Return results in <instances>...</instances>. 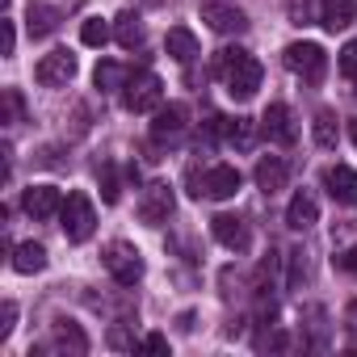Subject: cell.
<instances>
[{"label": "cell", "instance_id": "484cf974", "mask_svg": "<svg viewBox=\"0 0 357 357\" xmlns=\"http://www.w3.org/2000/svg\"><path fill=\"white\" fill-rule=\"evenodd\" d=\"M223 135H227L231 143L248 147V139H252V126H248V118H223Z\"/></svg>", "mask_w": 357, "mask_h": 357}, {"label": "cell", "instance_id": "7a4b0ae2", "mask_svg": "<svg viewBox=\"0 0 357 357\" xmlns=\"http://www.w3.org/2000/svg\"><path fill=\"white\" fill-rule=\"evenodd\" d=\"M59 227H63V236L72 240V244H84L89 236H93V227H97V211H93V202H89V194H68L63 198V211H59Z\"/></svg>", "mask_w": 357, "mask_h": 357}, {"label": "cell", "instance_id": "8992f818", "mask_svg": "<svg viewBox=\"0 0 357 357\" xmlns=\"http://www.w3.org/2000/svg\"><path fill=\"white\" fill-rule=\"evenodd\" d=\"M164 84H160V76L155 72H139V76H130L126 80V89H122V105L130 109V114H147V109H160V93Z\"/></svg>", "mask_w": 357, "mask_h": 357}, {"label": "cell", "instance_id": "4dcf8cb0", "mask_svg": "<svg viewBox=\"0 0 357 357\" xmlns=\"http://www.w3.org/2000/svg\"><path fill=\"white\" fill-rule=\"evenodd\" d=\"M0 319H5V324H0V336H9V332H13V319H17V303H5Z\"/></svg>", "mask_w": 357, "mask_h": 357}, {"label": "cell", "instance_id": "d590c367", "mask_svg": "<svg viewBox=\"0 0 357 357\" xmlns=\"http://www.w3.org/2000/svg\"><path fill=\"white\" fill-rule=\"evenodd\" d=\"M353 97H357V89H353Z\"/></svg>", "mask_w": 357, "mask_h": 357}, {"label": "cell", "instance_id": "9a60e30c", "mask_svg": "<svg viewBox=\"0 0 357 357\" xmlns=\"http://www.w3.org/2000/svg\"><path fill=\"white\" fill-rule=\"evenodd\" d=\"M257 190L261 194H278V190H286V176H290V168H286V160L282 155H265L261 164H257Z\"/></svg>", "mask_w": 357, "mask_h": 357}, {"label": "cell", "instance_id": "e0dca14e", "mask_svg": "<svg viewBox=\"0 0 357 357\" xmlns=\"http://www.w3.org/2000/svg\"><path fill=\"white\" fill-rule=\"evenodd\" d=\"M353 17H357V0H324L319 22L328 30H344V26H353Z\"/></svg>", "mask_w": 357, "mask_h": 357}, {"label": "cell", "instance_id": "ac0fdd59", "mask_svg": "<svg viewBox=\"0 0 357 357\" xmlns=\"http://www.w3.org/2000/svg\"><path fill=\"white\" fill-rule=\"evenodd\" d=\"M55 349H63V353H89V336L80 332V324H72V319H59L55 324Z\"/></svg>", "mask_w": 357, "mask_h": 357}, {"label": "cell", "instance_id": "603a6c76", "mask_svg": "<svg viewBox=\"0 0 357 357\" xmlns=\"http://www.w3.org/2000/svg\"><path fill=\"white\" fill-rule=\"evenodd\" d=\"M93 80H97V89L101 93H114V89H126V72L118 68V63H97V72H93Z\"/></svg>", "mask_w": 357, "mask_h": 357}, {"label": "cell", "instance_id": "ba28073f", "mask_svg": "<svg viewBox=\"0 0 357 357\" xmlns=\"http://www.w3.org/2000/svg\"><path fill=\"white\" fill-rule=\"evenodd\" d=\"M22 206H26L30 219L47 223V219H55V215L63 211V194H59V185H30V190L22 194Z\"/></svg>", "mask_w": 357, "mask_h": 357}, {"label": "cell", "instance_id": "5bb4252c", "mask_svg": "<svg viewBox=\"0 0 357 357\" xmlns=\"http://www.w3.org/2000/svg\"><path fill=\"white\" fill-rule=\"evenodd\" d=\"M211 231H215V240H219L223 248H231V252H244V248H248V227H244V219H236V215H215Z\"/></svg>", "mask_w": 357, "mask_h": 357}, {"label": "cell", "instance_id": "cb8c5ba5", "mask_svg": "<svg viewBox=\"0 0 357 357\" xmlns=\"http://www.w3.org/2000/svg\"><path fill=\"white\" fill-rule=\"evenodd\" d=\"M311 130H315V143L319 147H336V114L332 109H319L315 122H311Z\"/></svg>", "mask_w": 357, "mask_h": 357}, {"label": "cell", "instance_id": "1f68e13d", "mask_svg": "<svg viewBox=\"0 0 357 357\" xmlns=\"http://www.w3.org/2000/svg\"><path fill=\"white\" fill-rule=\"evenodd\" d=\"M143 349H147V353H168V340L151 332V336H143Z\"/></svg>", "mask_w": 357, "mask_h": 357}, {"label": "cell", "instance_id": "2e32d148", "mask_svg": "<svg viewBox=\"0 0 357 357\" xmlns=\"http://www.w3.org/2000/svg\"><path fill=\"white\" fill-rule=\"evenodd\" d=\"M315 219H319V202H315L307 190H303V194H294V198H290V206H286V227L307 231Z\"/></svg>", "mask_w": 357, "mask_h": 357}, {"label": "cell", "instance_id": "d4e9b609", "mask_svg": "<svg viewBox=\"0 0 357 357\" xmlns=\"http://www.w3.org/2000/svg\"><path fill=\"white\" fill-rule=\"evenodd\" d=\"M80 43H84V47H105V43H109V22L89 17V22L80 26Z\"/></svg>", "mask_w": 357, "mask_h": 357}, {"label": "cell", "instance_id": "4316f807", "mask_svg": "<svg viewBox=\"0 0 357 357\" xmlns=\"http://www.w3.org/2000/svg\"><path fill=\"white\" fill-rule=\"evenodd\" d=\"M118 172H114V164H105V172H101V198H105V206H114L118 202Z\"/></svg>", "mask_w": 357, "mask_h": 357}, {"label": "cell", "instance_id": "836d02e7", "mask_svg": "<svg viewBox=\"0 0 357 357\" xmlns=\"http://www.w3.org/2000/svg\"><path fill=\"white\" fill-rule=\"evenodd\" d=\"M349 328H353V332H357V303H353V307H349Z\"/></svg>", "mask_w": 357, "mask_h": 357}, {"label": "cell", "instance_id": "52a82bcc", "mask_svg": "<svg viewBox=\"0 0 357 357\" xmlns=\"http://www.w3.org/2000/svg\"><path fill=\"white\" fill-rule=\"evenodd\" d=\"M34 76H38V84H47V89H63V84L76 76V55H72V51H51V55L38 59Z\"/></svg>", "mask_w": 357, "mask_h": 357}, {"label": "cell", "instance_id": "30bf717a", "mask_svg": "<svg viewBox=\"0 0 357 357\" xmlns=\"http://www.w3.org/2000/svg\"><path fill=\"white\" fill-rule=\"evenodd\" d=\"M202 22H206L215 34H240V30L248 26L240 9H231V5H219V0H206V5H202Z\"/></svg>", "mask_w": 357, "mask_h": 357}, {"label": "cell", "instance_id": "277c9868", "mask_svg": "<svg viewBox=\"0 0 357 357\" xmlns=\"http://www.w3.org/2000/svg\"><path fill=\"white\" fill-rule=\"evenodd\" d=\"M101 261H105V269H109V278H114L118 286H135V282L143 278V257H139V248L126 244V240L105 244Z\"/></svg>", "mask_w": 357, "mask_h": 357}, {"label": "cell", "instance_id": "9c48e42d", "mask_svg": "<svg viewBox=\"0 0 357 357\" xmlns=\"http://www.w3.org/2000/svg\"><path fill=\"white\" fill-rule=\"evenodd\" d=\"M168 215H172V190H168L164 181L147 185L143 198H139V219H143L147 227H160V223H168Z\"/></svg>", "mask_w": 357, "mask_h": 357}, {"label": "cell", "instance_id": "7c38bea8", "mask_svg": "<svg viewBox=\"0 0 357 357\" xmlns=\"http://www.w3.org/2000/svg\"><path fill=\"white\" fill-rule=\"evenodd\" d=\"M324 185H328V194H332L336 202H344V206L357 202V172H353L349 164H332V168L324 172Z\"/></svg>", "mask_w": 357, "mask_h": 357}, {"label": "cell", "instance_id": "83f0119b", "mask_svg": "<svg viewBox=\"0 0 357 357\" xmlns=\"http://www.w3.org/2000/svg\"><path fill=\"white\" fill-rule=\"evenodd\" d=\"M340 72L357 80V38H353V43H344V51H340Z\"/></svg>", "mask_w": 357, "mask_h": 357}, {"label": "cell", "instance_id": "ffe728a7", "mask_svg": "<svg viewBox=\"0 0 357 357\" xmlns=\"http://www.w3.org/2000/svg\"><path fill=\"white\" fill-rule=\"evenodd\" d=\"M13 269L17 273H43L47 269V248L43 244H17V252H13Z\"/></svg>", "mask_w": 357, "mask_h": 357}, {"label": "cell", "instance_id": "d6a6232c", "mask_svg": "<svg viewBox=\"0 0 357 357\" xmlns=\"http://www.w3.org/2000/svg\"><path fill=\"white\" fill-rule=\"evenodd\" d=\"M336 265H340V269H357V248L340 252V257H336Z\"/></svg>", "mask_w": 357, "mask_h": 357}, {"label": "cell", "instance_id": "f546056e", "mask_svg": "<svg viewBox=\"0 0 357 357\" xmlns=\"http://www.w3.org/2000/svg\"><path fill=\"white\" fill-rule=\"evenodd\" d=\"M0 26H5V47H0V51H5V55H13V51H17V26H13V17H5Z\"/></svg>", "mask_w": 357, "mask_h": 357}, {"label": "cell", "instance_id": "e575fe53", "mask_svg": "<svg viewBox=\"0 0 357 357\" xmlns=\"http://www.w3.org/2000/svg\"><path fill=\"white\" fill-rule=\"evenodd\" d=\"M349 135H353V143H357V122H353V126H349Z\"/></svg>", "mask_w": 357, "mask_h": 357}, {"label": "cell", "instance_id": "8fae6325", "mask_svg": "<svg viewBox=\"0 0 357 357\" xmlns=\"http://www.w3.org/2000/svg\"><path fill=\"white\" fill-rule=\"evenodd\" d=\"M185 118H190V109L181 105V101H172V105H160L155 109V122H151V139H176L185 130Z\"/></svg>", "mask_w": 357, "mask_h": 357}, {"label": "cell", "instance_id": "4fadbf2b", "mask_svg": "<svg viewBox=\"0 0 357 357\" xmlns=\"http://www.w3.org/2000/svg\"><path fill=\"white\" fill-rule=\"evenodd\" d=\"M261 135H265L269 143H294V122H290V109H286L282 101H273V105L265 109V118H261Z\"/></svg>", "mask_w": 357, "mask_h": 357}, {"label": "cell", "instance_id": "7402d4cb", "mask_svg": "<svg viewBox=\"0 0 357 357\" xmlns=\"http://www.w3.org/2000/svg\"><path fill=\"white\" fill-rule=\"evenodd\" d=\"M30 38H47V34H55V26H59V13L55 9H47V5H30Z\"/></svg>", "mask_w": 357, "mask_h": 357}, {"label": "cell", "instance_id": "3957f363", "mask_svg": "<svg viewBox=\"0 0 357 357\" xmlns=\"http://www.w3.org/2000/svg\"><path fill=\"white\" fill-rule=\"evenodd\" d=\"M282 59H286V68H290L298 80H307V84H319V80H324L328 55H324L319 43H290V47L282 51Z\"/></svg>", "mask_w": 357, "mask_h": 357}, {"label": "cell", "instance_id": "5b68a950", "mask_svg": "<svg viewBox=\"0 0 357 357\" xmlns=\"http://www.w3.org/2000/svg\"><path fill=\"white\" fill-rule=\"evenodd\" d=\"M194 194L198 198H215V202H227V198H236L240 194V185H244V176L231 168V164H215V168H206L202 172V181L194 176Z\"/></svg>", "mask_w": 357, "mask_h": 357}, {"label": "cell", "instance_id": "44dd1931", "mask_svg": "<svg viewBox=\"0 0 357 357\" xmlns=\"http://www.w3.org/2000/svg\"><path fill=\"white\" fill-rule=\"evenodd\" d=\"M114 38H118V47L135 51V47L143 43V22H139L135 13H118V17H114Z\"/></svg>", "mask_w": 357, "mask_h": 357}, {"label": "cell", "instance_id": "6da1fadb", "mask_svg": "<svg viewBox=\"0 0 357 357\" xmlns=\"http://www.w3.org/2000/svg\"><path fill=\"white\" fill-rule=\"evenodd\" d=\"M215 72L223 76V84H227V93L236 97V101H248L257 89H261V63L248 55V51H219V59H215Z\"/></svg>", "mask_w": 357, "mask_h": 357}, {"label": "cell", "instance_id": "f1b7e54d", "mask_svg": "<svg viewBox=\"0 0 357 357\" xmlns=\"http://www.w3.org/2000/svg\"><path fill=\"white\" fill-rule=\"evenodd\" d=\"M22 118V97L17 89H5V122H17Z\"/></svg>", "mask_w": 357, "mask_h": 357}, {"label": "cell", "instance_id": "d6986e66", "mask_svg": "<svg viewBox=\"0 0 357 357\" xmlns=\"http://www.w3.org/2000/svg\"><path fill=\"white\" fill-rule=\"evenodd\" d=\"M168 55H172L176 63H190V59L198 55V38H194V30L172 26V30H168Z\"/></svg>", "mask_w": 357, "mask_h": 357}]
</instances>
